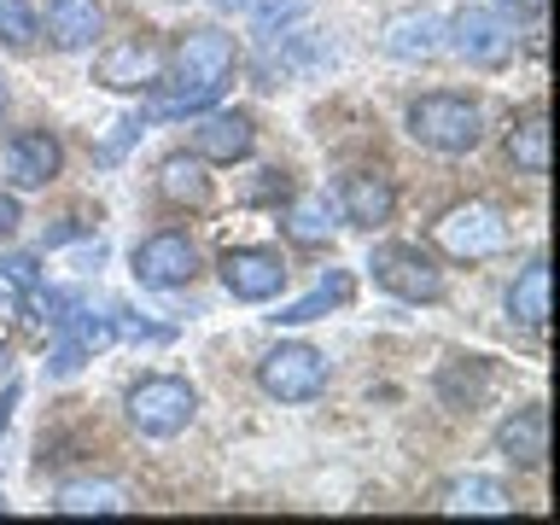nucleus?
Instances as JSON below:
<instances>
[{
	"mask_svg": "<svg viewBox=\"0 0 560 525\" xmlns=\"http://www.w3.org/2000/svg\"><path fill=\"white\" fill-rule=\"evenodd\" d=\"M339 217L350 228H362V234H374L397 217V187L385 170H350L339 182Z\"/></svg>",
	"mask_w": 560,
	"mask_h": 525,
	"instance_id": "11",
	"label": "nucleus"
},
{
	"mask_svg": "<svg viewBox=\"0 0 560 525\" xmlns=\"http://www.w3.org/2000/svg\"><path fill=\"white\" fill-rule=\"evenodd\" d=\"M129 275L147 292H175L199 275V245H192L182 228H158V234H147L129 252Z\"/></svg>",
	"mask_w": 560,
	"mask_h": 525,
	"instance_id": "7",
	"label": "nucleus"
},
{
	"mask_svg": "<svg viewBox=\"0 0 560 525\" xmlns=\"http://www.w3.org/2000/svg\"><path fill=\"white\" fill-rule=\"evenodd\" d=\"M135 135H147V117H122V122H117V135L100 147V158H105V164H117V158H122V147H129Z\"/></svg>",
	"mask_w": 560,
	"mask_h": 525,
	"instance_id": "27",
	"label": "nucleus"
},
{
	"mask_svg": "<svg viewBox=\"0 0 560 525\" xmlns=\"http://www.w3.org/2000/svg\"><path fill=\"white\" fill-rule=\"evenodd\" d=\"M0 310H7V287H0Z\"/></svg>",
	"mask_w": 560,
	"mask_h": 525,
	"instance_id": "34",
	"label": "nucleus"
},
{
	"mask_svg": "<svg viewBox=\"0 0 560 525\" xmlns=\"http://www.w3.org/2000/svg\"><path fill=\"white\" fill-rule=\"evenodd\" d=\"M368 269H374V287H385L402 304H444V292H450L444 269L420 245H374Z\"/></svg>",
	"mask_w": 560,
	"mask_h": 525,
	"instance_id": "6",
	"label": "nucleus"
},
{
	"mask_svg": "<svg viewBox=\"0 0 560 525\" xmlns=\"http://www.w3.org/2000/svg\"><path fill=\"white\" fill-rule=\"evenodd\" d=\"M12 402H18V385H7V397H0V432H7V420H12Z\"/></svg>",
	"mask_w": 560,
	"mask_h": 525,
	"instance_id": "30",
	"label": "nucleus"
},
{
	"mask_svg": "<svg viewBox=\"0 0 560 525\" xmlns=\"http://www.w3.org/2000/svg\"><path fill=\"white\" fill-rule=\"evenodd\" d=\"M444 514H508L514 508V497H508L502 479H485V472H467V479H455L444 490Z\"/></svg>",
	"mask_w": 560,
	"mask_h": 525,
	"instance_id": "18",
	"label": "nucleus"
},
{
	"mask_svg": "<svg viewBox=\"0 0 560 525\" xmlns=\"http://www.w3.org/2000/svg\"><path fill=\"white\" fill-rule=\"evenodd\" d=\"M42 24H35V7L30 0H0V42L7 47H30Z\"/></svg>",
	"mask_w": 560,
	"mask_h": 525,
	"instance_id": "24",
	"label": "nucleus"
},
{
	"mask_svg": "<svg viewBox=\"0 0 560 525\" xmlns=\"http://www.w3.org/2000/svg\"><path fill=\"white\" fill-rule=\"evenodd\" d=\"M345 298H350V275L339 269V275H327V280H322V287H315L310 298H298V304H287V310L275 315V322H280V327H304V322H322V315H327L332 304H345Z\"/></svg>",
	"mask_w": 560,
	"mask_h": 525,
	"instance_id": "21",
	"label": "nucleus"
},
{
	"mask_svg": "<svg viewBox=\"0 0 560 525\" xmlns=\"http://www.w3.org/2000/svg\"><path fill=\"white\" fill-rule=\"evenodd\" d=\"M497 450L514 467H542V462H549V415H542V409H514L497 427Z\"/></svg>",
	"mask_w": 560,
	"mask_h": 525,
	"instance_id": "16",
	"label": "nucleus"
},
{
	"mask_svg": "<svg viewBox=\"0 0 560 525\" xmlns=\"http://www.w3.org/2000/svg\"><path fill=\"white\" fill-rule=\"evenodd\" d=\"M7 105H12V88H7V70H0V117H7Z\"/></svg>",
	"mask_w": 560,
	"mask_h": 525,
	"instance_id": "31",
	"label": "nucleus"
},
{
	"mask_svg": "<svg viewBox=\"0 0 560 525\" xmlns=\"http://www.w3.org/2000/svg\"><path fill=\"white\" fill-rule=\"evenodd\" d=\"M192 152L205 164H245L257 152V129L245 112H205L199 129H192Z\"/></svg>",
	"mask_w": 560,
	"mask_h": 525,
	"instance_id": "13",
	"label": "nucleus"
},
{
	"mask_svg": "<svg viewBox=\"0 0 560 525\" xmlns=\"http://www.w3.org/2000/svg\"><path fill=\"white\" fill-rule=\"evenodd\" d=\"M304 12H310V0H257V7H252V30L275 42V35H287Z\"/></svg>",
	"mask_w": 560,
	"mask_h": 525,
	"instance_id": "23",
	"label": "nucleus"
},
{
	"mask_svg": "<svg viewBox=\"0 0 560 525\" xmlns=\"http://www.w3.org/2000/svg\"><path fill=\"white\" fill-rule=\"evenodd\" d=\"M7 374H12V350L0 345V380H7Z\"/></svg>",
	"mask_w": 560,
	"mask_h": 525,
	"instance_id": "32",
	"label": "nucleus"
},
{
	"mask_svg": "<svg viewBox=\"0 0 560 525\" xmlns=\"http://www.w3.org/2000/svg\"><path fill=\"white\" fill-rule=\"evenodd\" d=\"M217 275L228 298H240V304H269V298L287 292V257L275 252V245H228L217 257Z\"/></svg>",
	"mask_w": 560,
	"mask_h": 525,
	"instance_id": "8",
	"label": "nucleus"
},
{
	"mask_svg": "<svg viewBox=\"0 0 560 525\" xmlns=\"http://www.w3.org/2000/svg\"><path fill=\"white\" fill-rule=\"evenodd\" d=\"M59 170H65V147H59V135H47V129H24V135H12L7 147H0V182H7L12 192L52 187Z\"/></svg>",
	"mask_w": 560,
	"mask_h": 525,
	"instance_id": "10",
	"label": "nucleus"
},
{
	"mask_svg": "<svg viewBox=\"0 0 560 525\" xmlns=\"http://www.w3.org/2000/svg\"><path fill=\"white\" fill-rule=\"evenodd\" d=\"M514 30L520 24H508L497 7H462L444 24V47L462 65H472V70H502L508 59H514V47H520Z\"/></svg>",
	"mask_w": 560,
	"mask_h": 525,
	"instance_id": "4",
	"label": "nucleus"
},
{
	"mask_svg": "<svg viewBox=\"0 0 560 525\" xmlns=\"http://www.w3.org/2000/svg\"><path fill=\"white\" fill-rule=\"evenodd\" d=\"M18 222H24V205H18V192L7 187V192H0V240H12Z\"/></svg>",
	"mask_w": 560,
	"mask_h": 525,
	"instance_id": "28",
	"label": "nucleus"
},
{
	"mask_svg": "<svg viewBox=\"0 0 560 525\" xmlns=\"http://www.w3.org/2000/svg\"><path fill=\"white\" fill-rule=\"evenodd\" d=\"M0 275H7L18 292H35V287H42V275H35V257H24V252L0 257Z\"/></svg>",
	"mask_w": 560,
	"mask_h": 525,
	"instance_id": "26",
	"label": "nucleus"
},
{
	"mask_svg": "<svg viewBox=\"0 0 560 525\" xmlns=\"http://www.w3.org/2000/svg\"><path fill=\"white\" fill-rule=\"evenodd\" d=\"M508 164L520 175H549V117L532 112L508 129Z\"/></svg>",
	"mask_w": 560,
	"mask_h": 525,
	"instance_id": "20",
	"label": "nucleus"
},
{
	"mask_svg": "<svg viewBox=\"0 0 560 525\" xmlns=\"http://www.w3.org/2000/svg\"><path fill=\"white\" fill-rule=\"evenodd\" d=\"M380 47L392 52V59H402V65L438 59V52H444V18H438V12H420V7L392 12V18L380 24Z\"/></svg>",
	"mask_w": 560,
	"mask_h": 525,
	"instance_id": "12",
	"label": "nucleus"
},
{
	"mask_svg": "<svg viewBox=\"0 0 560 525\" xmlns=\"http://www.w3.org/2000/svg\"><path fill=\"white\" fill-rule=\"evenodd\" d=\"M122 415H129V427L140 438H182L192 427V415H199V392L182 380V374H152L129 385V397H122Z\"/></svg>",
	"mask_w": 560,
	"mask_h": 525,
	"instance_id": "2",
	"label": "nucleus"
},
{
	"mask_svg": "<svg viewBox=\"0 0 560 525\" xmlns=\"http://www.w3.org/2000/svg\"><path fill=\"white\" fill-rule=\"evenodd\" d=\"M432 245L450 262H485L508 245V217L490 199H462L432 222Z\"/></svg>",
	"mask_w": 560,
	"mask_h": 525,
	"instance_id": "3",
	"label": "nucleus"
},
{
	"mask_svg": "<svg viewBox=\"0 0 560 525\" xmlns=\"http://www.w3.org/2000/svg\"><path fill=\"white\" fill-rule=\"evenodd\" d=\"M217 7H222V12H245L252 0H217Z\"/></svg>",
	"mask_w": 560,
	"mask_h": 525,
	"instance_id": "33",
	"label": "nucleus"
},
{
	"mask_svg": "<svg viewBox=\"0 0 560 525\" xmlns=\"http://www.w3.org/2000/svg\"><path fill=\"white\" fill-rule=\"evenodd\" d=\"M402 122H409V140H420V147L438 152V158H467V152H479V140H485L479 100L455 94V88H432V94H420Z\"/></svg>",
	"mask_w": 560,
	"mask_h": 525,
	"instance_id": "1",
	"label": "nucleus"
},
{
	"mask_svg": "<svg viewBox=\"0 0 560 525\" xmlns=\"http://www.w3.org/2000/svg\"><path fill=\"white\" fill-rule=\"evenodd\" d=\"M287 234H292L298 245H327V234H332L327 199H292V205H287Z\"/></svg>",
	"mask_w": 560,
	"mask_h": 525,
	"instance_id": "22",
	"label": "nucleus"
},
{
	"mask_svg": "<svg viewBox=\"0 0 560 525\" xmlns=\"http://www.w3.org/2000/svg\"><path fill=\"white\" fill-rule=\"evenodd\" d=\"M65 322H70V315H65ZM82 362H88V345L77 339V327H70L65 339L52 345V357H47V374H52V380H70V374H77Z\"/></svg>",
	"mask_w": 560,
	"mask_h": 525,
	"instance_id": "25",
	"label": "nucleus"
},
{
	"mask_svg": "<svg viewBox=\"0 0 560 525\" xmlns=\"http://www.w3.org/2000/svg\"><path fill=\"white\" fill-rule=\"evenodd\" d=\"M164 65H170V52L152 42V35H122V42L112 47H100V59H94V82L100 88H112V94H147L152 82H164Z\"/></svg>",
	"mask_w": 560,
	"mask_h": 525,
	"instance_id": "9",
	"label": "nucleus"
},
{
	"mask_svg": "<svg viewBox=\"0 0 560 525\" xmlns=\"http://www.w3.org/2000/svg\"><path fill=\"white\" fill-rule=\"evenodd\" d=\"M158 199L175 210H205L210 205V164L199 152H170L158 164Z\"/></svg>",
	"mask_w": 560,
	"mask_h": 525,
	"instance_id": "15",
	"label": "nucleus"
},
{
	"mask_svg": "<svg viewBox=\"0 0 560 525\" xmlns=\"http://www.w3.org/2000/svg\"><path fill=\"white\" fill-rule=\"evenodd\" d=\"M0 514H7V497H0Z\"/></svg>",
	"mask_w": 560,
	"mask_h": 525,
	"instance_id": "35",
	"label": "nucleus"
},
{
	"mask_svg": "<svg viewBox=\"0 0 560 525\" xmlns=\"http://www.w3.org/2000/svg\"><path fill=\"white\" fill-rule=\"evenodd\" d=\"M508 322L532 327V332L549 327V262L542 257L525 262V269L514 275V287H508Z\"/></svg>",
	"mask_w": 560,
	"mask_h": 525,
	"instance_id": "17",
	"label": "nucleus"
},
{
	"mask_svg": "<svg viewBox=\"0 0 560 525\" xmlns=\"http://www.w3.org/2000/svg\"><path fill=\"white\" fill-rule=\"evenodd\" d=\"M122 508H129V497L105 479H70L52 490V514H122Z\"/></svg>",
	"mask_w": 560,
	"mask_h": 525,
	"instance_id": "19",
	"label": "nucleus"
},
{
	"mask_svg": "<svg viewBox=\"0 0 560 525\" xmlns=\"http://www.w3.org/2000/svg\"><path fill=\"white\" fill-rule=\"evenodd\" d=\"M35 24L47 30V42L59 52H82V47L100 42L105 12H100V0H47V12L35 18Z\"/></svg>",
	"mask_w": 560,
	"mask_h": 525,
	"instance_id": "14",
	"label": "nucleus"
},
{
	"mask_svg": "<svg viewBox=\"0 0 560 525\" xmlns=\"http://www.w3.org/2000/svg\"><path fill=\"white\" fill-rule=\"evenodd\" d=\"M257 385H262V397H275V402H315L327 392V357L304 339H287V345L262 350Z\"/></svg>",
	"mask_w": 560,
	"mask_h": 525,
	"instance_id": "5",
	"label": "nucleus"
},
{
	"mask_svg": "<svg viewBox=\"0 0 560 525\" xmlns=\"http://www.w3.org/2000/svg\"><path fill=\"white\" fill-rule=\"evenodd\" d=\"M490 7H497L508 24H520V18H537L542 12V0H490Z\"/></svg>",
	"mask_w": 560,
	"mask_h": 525,
	"instance_id": "29",
	"label": "nucleus"
}]
</instances>
